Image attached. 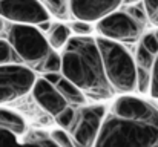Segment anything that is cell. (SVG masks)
Returning <instances> with one entry per match:
<instances>
[{
    "mask_svg": "<svg viewBox=\"0 0 158 147\" xmlns=\"http://www.w3.org/2000/svg\"><path fill=\"white\" fill-rule=\"evenodd\" d=\"M57 89L60 91V94L64 97V100L69 103V106H77V107H83L88 104V95L69 78H66L64 75L61 77V80L57 83Z\"/></svg>",
    "mask_w": 158,
    "mask_h": 147,
    "instance_id": "5bb4252c",
    "label": "cell"
},
{
    "mask_svg": "<svg viewBox=\"0 0 158 147\" xmlns=\"http://www.w3.org/2000/svg\"><path fill=\"white\" fill-rule=\"evenodd\" d=\"M0 129L12 132V133H23L29 127L23 115H20L19 112L12 109L0 106Z\"/></svg>",
    "mask_w": 158,
    "mask_h": 147,
    "instance_id": "4fadbf2b",
    "label": "cell"
},
{
    "mask_svg": "<svg viewBox=\"0 0 158 147\" xmlns=\"http://www.w3.org/2000/svg\"><path fill=\"white\" fill-rule=\"evenodd\" d=\"M144 26L146 25L134 18L126 9L124 11L117 9L95 23V32L100 37L123 45H131L141 40L144 34Z\"/></svg>",
    "mask_w": 158,
    "mask_h": 147,
    "instance_id": "8992f818",
    "label": "cell"
},
{
    "mask_svg": "<svg viewBox=\"0 0 158 147\" xmlns=\"http://www.w3.org/2000/svg\"><path fill=\"white\" fill-rule=\"evenodd\" d=\"M140 43L148 51H151L154 55H158V37L155 34V31L154 32H144L141 40H140Z\"/></svg>",
    "mask_w": 158,
    "mask_h": 147,
    "instance_id": "cb8c5ba5",
    "label": "cell"
},
{
    "mask_svg": "<svg viewBox=\"0 0 158 147\" xmlns=\"http://www.w3.org/2000/svg\"><path fill=\"white\" fill-rule=\"evenodd\" d=\"M95 147H158V112L131 120L107 110Z\"/></svg>",
    "mask_w": 158,
    "mask_h": 147,
    "instance_id": "7a4b0ae2",
    "label": "cell"
},
{
    "mask_svg": "<svg viewBox=\"0 0 158 147\" xmlns=\"http://www.w3.org/2000/svg\"><path fill=\"white\" fill-rule=\"evenodd\" d=\"M32 98L45 112L52 115L54 118L69 106V103L60 94L57 86L49 83L43 77L37 78V81L34 84V89H32Z\"/></svg>",
    "mask_w": 158,
    "mask_h": 147,
    "instance_id": "30bf717a",
    "label": "cell"
},
{
    "mask_svg": "<svg viewBox=\"0 0 158 147\" xmlns=\"http://www.w3.org/2000/svg\"><path fill=\"white\" fill-rule=\"evenodd\" d=\"M141 2H143V6L146 9L149 23L152 26L158 28V0H141Z\"/></svg>",
    "mask_w": 158,
    "mask_h": 147,
    "instance_id": "603a6c76",
    "label": "cell"
},
{
    "mask_svg": "<svg viewBox=\"0 0 158 147\" xmlns=\"http://www.w3.org/2000/svg\"><path fill=\"white\" fill-rule=\"evenodd\" d=\"M5 28H6V20H5V18L0 15V34L5 31Z\"/></svg>",
    "mask_w": 158,
    "mask_h": 147,
    "instance_id": "83f0119b",
    "label": "cell"
},
{
    "mask_svg": "<svg viewBox=\"0 0 158 147\" xmlns=\"http://www.w3.org/2000/svg\"><path fill=\"white\" fill-rule=\"evenodd\" d=\"M61 77H63L61 72H48V74L43 75V78H46L49 83H52V84H55V86H57V83L61 80Z\"/></svg>",
    "mask_w": 158,
    "mask_h": 147,
    "instance_id": "484cf974",
    "label": "cell"
},
{
    "mask_svg": "<svg viewBox=\"0 0 158 147\" xmlns=\"http://www.w3.org/2000/svg\"><path fill=\"white\" fill-rule=\"evenodd\" d=\"M107 115L105 106H83L77 110V118L74 126L68 130L77 147H95L103 121Z\"/></svg>",
    "mask_w": 158,
    "mask_h": 147,
    "instance_id": "52a82bcc",
    "label": "cell"
},
{
    "mask_svg": "<svg viewBox=\"0 0 158 147\" xmlns=\"http://www.w3.org/2000/svg\"><path fill=\"white\" fill-rule=\"evenodd\" d=\"M37 26H39V28H40V29H42V31L46 34V32L51 29L52 23H51V20H46V22H42V23H40V25H37Z\"/></svg>",
    "mask_w": 158,
    "mask_h": 147,
    "instance_id": "4316f807",
    "label": "cell"
},
{
    "mask_svg": "<svg viewBox=\"0 0 158 147\" xmlns=\"http://www.w3.org/2000/svg\"><path fill=\"white\" fill-rule=\"evenodd\" d=\"M109 112L123 116V118H131V120H138V118H149L154 113H157L158 109L146 101L144 98L135 97L132 94H121L120 97L114 100Z\"/></svg>",
    "mask_w": 158,
    "mask_h": 147,
    "instance_id": "8fae6325",
    "label": "cell"
},
{
    "mask_svg": "<svg viewBox=\"0 0 158 147\" xmlns=\"http://www.w3.org/2000/svg\"><path fill=\"white\" fill-rule=\"evenodd\" d=\"M155 60H157V55H154L151 51H148L141 43H138V48L135 51V63H137V67L152 71V69H154V64H155Z\"/></svg>",
    "mask_w": 158,
    "mask_h": 147,
    "instance_id": "ac0fdd59",
    "label": "cell"
},
{
    "mask_svg": "<svg viewBox=\"0 0 158 147\" xmlns=\"http://www.w3.org/2000/svg\"><path fill=\"white\" fill-rule=\"evenodd\" d=\"M0 147H58L49 132L31 130L12 133L0 129Z\"/></svg>",
    "mask_w": 158,
    "mask_h": 147,
    "instance_id": "7c38bea8",
    "label": "cell"
},
{
    "mask_svg": "<svg viewBox=\"0 0 158 147\" xmlns=\"http://www.w3.org/2000/svg\"><path fill=\"white\" fill-rule=\"evenodd\" d=\"M124 0H69L71 17L97 23L106 15L120 9Z\"/></svg>",
    "mask_w": 158,
    "mask_h": 147,
    "instance_id": "9c48e42d",
    "label": "cell"
},
{
    "mask_svg": "<svg viewBox=\"0 0 158 147\" xmlns=\"http://www.w3.org/2000/svg\"><path fill=\"white\" fill-rule=\"evenodd\" d=\"M49 133H51L52 140L55 141V144L58 147H77L75 143H74V140H72V137H71V133L68 130L61 129V127L52 129Z\"/></svg>",
    "mask_w": 158,
    "mask_h": 147,
    "instance_id": "7402d4cb",
    "label": "cell"
},
{
    "mask_svg": "<svg viewBox=\"0 0 158 147\" xmlns=\"http://www.w3.org/2000/svg\"><path fill=\"white\" fill-rule=\"evenodd\" d=\"M0 15L9 23L40 25L51 20L42 0H0Z\"/></svg>",
    "mask_w": 158,
    "mask_h": 147,
    "instance_id": "ba28073f",
    "label": "cell"
},
{
    "mask_svg": "<svg viewBox=\"0 0 158 147\" xmlns=\"http://www.w3.org/2000/svg\"><path fill=\"white\" fill-rule=\"evenodd\" d=\"M97 43L103 57V64L109 83L117 94H134L137 86V63L135 57L124 48L123 43L97 37Z\"/></svg>",
    "mask_w": 158,
    "mask_h": 147,
    "instance_id": "3957f363",
    "label": "cell"
},
{
    "mask_svg": "<svg viewBox=\"0 0 158 147\" xmlns=\"http://www.w3.org/2000/svg\"><path fill=\"white\" fill-rule=\"evenodd\" d=\"M155 34H157V37H158V28H157V29H155Z\"/></svg>",
    "mask_w": 158,
    "mask_h": 147,
    "instance_id": "f1b7e54d",
    "label": "cell"
},
{
    "mask_svg": "<svg viewBox=\"0 0 158 147\" xmlns=\"http://www.w3.org/2000/svg\"><path fill=\"white\" fill-rule=\"evenodd\" d=\"M8 40L15 49L22 63L34 69H37V66L52 51L46 34L37 25L11 23L8 28Z\"/></svg>",
    "mask_w": 158,
    "mask_h": 147,
    "instance_id": "277c9868",
    "label": "cell"
},
{
    "mask_svg": "<svg viewBox=\"0 0 158 147\" xmlns=\"http://www.w3.org/2000/svg\"><path fill=\"white\" fill-rule=\"evenodd\" d=\"M45 8L49 11V14L60 18V20H68L71 17V8H69V0H42Z\"/></svg>",
    "mask_w": 158,
    "mask_h": 147,
    "instance_id": "2e32d148",
    "label": "cell"
},
{
    "mask_svg": "<svg viewBox=\"0 0 158 147\" xmlns=\"http://www.w3.org/2000/svg\"><path fill=\"white\" fill-rule=\"evenodd\" d=\"M46 37H48V42H49L51 48L55 49V51H60V49L66 48V45L71 42L74 34H72V29H71L69 23L57 22V23H52L51 29L46 32Z\"/></svg>",
    "mask_w": 158,
    "mask_h": 147,
    "instance_id": "9a60e30c",
    "label": "cell"
},
{
    "mask_svg": "<svg viewBox=\"0 0 158 147\" xmlns=\"http://www.w3.org/2000/svg\"><path fill=\"white\" fill-rule=\"evenodd\" d=\"M71 29H72V34L74 35H80V37H89L95 32V26L94 23L91 22H86V20H78V18H74L71 23H69Z\"/></svg>",
    "mask_w": 158,
    "mask_h": 147,
    "instance_id": "44dd1931",
    "label": "cell"
},
{
    "mask_svg": "<svg viewBox=\"0 0 158 147\" xmlns=\"http://www.w3.org/2000/svg\"><path fill=\"white\" fill-rule=\"evenodd\" d=\"M61 74L94 101L110 100L117 92L107 80L97 37L74 35L61 52Z\"/></svg>",
    "mask_w": 158,
    "mask_h": 147,
    "instance_id": "6da1fadb",
    "label": "cell"
},
{
    "mask_svg": "<svg viewBox=\"0 0 158 147\" xmlns=\"http://www.w3.org/2000/svg\"><path fill=\"white\" fill-rule=\"evenodd\" d=\"M61 69H63V57L55 49H52L45 57V60L37 66V71H40L43 74H48V72H61Z\"/></svg>",
    "mask_w": 158,
    "mask_h": 147,
    "instance_id": "e0dca14e",
    "label": "cell"
},
{
    "mask_svg": "<svg viewBox=\"0 0 158 147\" xmlns=\"http://www.w3.org/2000/svg\"><path fill=\"white\" fill-rule=\"evenodd\" d=\"M75 118H77V110H75V106H68L64 110H61L57 116H55V123L58 127L64 129V130H69L74 123H75Z\"/></svg>",
    "mask_w": 158,
    "mask_h": 147,
    "instance_id": "ffe728a7",
    "label": "cell"
},
{
    "mask_svg": "<svg viewBox=\"0 0 158 147\" xmlns=\"http://www.w3.org/2000/svg\"><path fill=\"white\" fill-rule=\"evenodd\" d=\"M149 95L154 100H158V55L157 60H155V64H154V69H152V83H151Z\"/></svg>",
    "mask_w": 158,
    "mask_h": 147,
    "instance_id": "d4e9b609",
    "label": "cell"
},
{
    "mask_svg": "<svg viewBox=\"0 0 158 147\" xmlns=\"http://www.w3.org/2000/svg\"><path fill=\"white\" fill-rule=\"evenodd\" d=\"M8 63H22V60L19 58L15 49L12 48L8 39H0V64Z\"/></svg>",
    "mask_w": 158,
    "mask_h": 147,
    "instance_id": "d6986e66",
    "label": "cell"
},
{
    "mask_svg": "<svg viewBox=\"0 0 158 147\" xmlns=\"http://www.w3.org/2000/svg\"><path fill=\"white\" fill-rule=\"evenodd\" d=\"M37 75L25 63L0 64V106L14 103L32 94Z\"/></svg>",
    "mask_w": 158,
    "mask_h": 147,
    "instance_id": "5b68a950",
    "label": "cell"
}]
</instances>
